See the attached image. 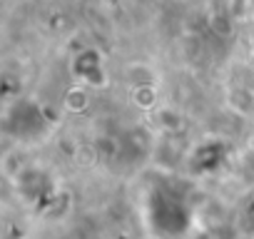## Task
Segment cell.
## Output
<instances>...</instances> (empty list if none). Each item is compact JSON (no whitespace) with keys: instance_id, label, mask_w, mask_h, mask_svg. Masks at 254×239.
Wrapping results in <instances>:
<instances>
[{"instance_id":"1","label":"cell","mask_w":254,"mask_h":239,"mask_svg":"<svg viewBox=\"0 0 254 239\" xmlns=\"http://www.w3.org/2000/svg\"><path fill=\"white\" fill-rule=\"evenodd\" d=\"M145 222L157 239H185L192 229V207L170 187H155L145 197Z\"/></svg>"},{"instance_id":"2","label":"cell","mask_w":254,"mask_h":239,"mask_svg":"<svg viewBox=\"0 0 254 239\" xmlns=\"http://www.w3.org/2000/svg\"><path fill=\"white\" fill-rule=\"evenodd\" d=\"M3 127L10 137H15L18 142L23 145H33V142H40L48 137L50 132V122L43 112V107L25 97V100H18L13 107L5 110V117H3Z\"/></svg>"},{"instance_id":"3","label":"cell","mask_w":254,"mask_h":239,"mask_svg":"<svg viewBox=\"0 0 254 239\" xmlns=\"http://www.w3.org/2000/svg\"><path fill=\"white\" fill-rule=\"evenodd\" d=\"M70 70L72 75L85 82V85H92V87H100L107 82V67H105V58L100 50L95 48H85L80 53H75L72 62H70Z\"/></svg>"},{"instance_id":"4","label":"cell","mask_w":254,"mask_h":239,"mask_svg":"<svg viewBox=\"0 0 254 239\" xmlns=\"http://www.w3.org/2000/svg\"><path fill=\"white\" fill-rule=\"evenodd\" d=\"M175 3H194V0H175Z\"/></svg>"}]
</instances>
